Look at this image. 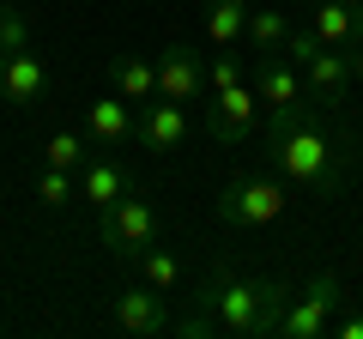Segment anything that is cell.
<instances>
[{
  "label": "cell",
  "mask_w": 363,
  "mask_h": 339,
  "mask_svg": "<svg viewBox=\"0 0 363 339\" xmlns=\"http://www.w3.org/2000/svg\"><path fill=\"white\" fill-rule=\"evenodd\" d=\"M260 145H267V164L303 194H339L351 182V170H357V140H345L315 97L267 109Z\"/></svg>",
  "instance_id": "cell-1"
},
{
  "label": "cell",
  "mask_w": 363,
  "mask_h": 339,
  "mask_svg": "<svg viewBox=\"0 0 363 339\" xmlns=\"http://www.w3.org/2000/svg\"><path fill=\"white\" fill-rule=\"evenodd\" d=\"M194 309L218 321V339H272L291 309L285 279H236V273H206Z\"/></svg>",
  "instance_id": "cell-2"
},
{
  "label": "cell",
  "mask_w": 363,
  "mask_h": 339,
  "mask_svg": "<svg viewBox=\"0 0 363 339\" xmlns=\"http://www.w3.org/2000/svg\"><path fill=\"white\" fill-rule=\"evenodd\" d=\"M285 55L297 61L303 85H309V97L321 109H345L351 104V79H357V67H351L345 49H333V43H321L309 25H297V30H291V43H285Z\"/></svg>",
  "instance_id": "cell-3"
},
{
  "label": "cell",
  "mask_w": 363,
  "mask_h": 339,
  "mask_svg": "<svg viewBox=\"0 0 363 339\" xmlns=\"http://www.w3.org/2000/svg\"><path fill=\"white\" fill-rule=\"evenodd\" d=\"M291 206V182L285 176H230V182L218 188V218L230 224V230H267V224H279Z\"/></svg>",
  "instance_id": "cell-4"
},
{
  "label": "cell",
  "mask_w": 363,
  "mask_h": 339,
  "mask_svg": "<svg viewBox=\"0 0 363 339\" xmlns=\"http://www.w3.org/2000/svg\"><path fill=\"white\" fill-rule=\"evenodd\" d=\"M97 236H104V248L116 255V261H140L145 248H157V206L133 188V194H121L109 212H97Z\"/></svg>",
  "instance_id": "cell-5"
},
{
  "label": "cell",
  "mask_w": 363,
  "mask_h": 339,
  "mask_svg": "<svg viewBox=\"0 0 363 339\" xmlns=\"http://www.w3.org/2000/svg\"><path fill=\"white\" fill-rule=\"evenodd\" d=\"M339 303H345V297H339V273L321 267V273L303 285V297H291V309H285V321H279L272 339H327V333H333Z\"/></svg>",
  "instance_id": "cell-6"
},
{
  "label": "cell",
  "mask_w": 363,
  "mask_h": 339,
  "mask_svg": "<svg viewBox=\"0 0 363 339\" xmlns=\"http://www.w3.org/2000/svg\"><path fill=\"white\" fill-rule=\"evenodd\" d=\"M260 128V97L255 85H230V91H212L206 97V140L212 145H248Z\"/></svg>",
  "instance_id": "cell-7"
},
{
  "label": "cell",
  "mask_w": 363,
  "mask_h": 339,
  "mask_svg": "<svg viewBox=\"0 0 363 339\" xmlns=\"http://www.w3.org/2000/svg\"><path fill=\"white\" fill-rule=\"evenodd\" d=\"M109 327L128 333V339H157L176 321H169V303H164L157 285H121L116 297H109Z\"/></svg>",
  "instance_id": "cell-8"
},
{
  "label": "cell",
  "mask_w": 363,
  "mask_h": 339,
  "mask_svg": "<svg viewBox=\"0 0 363 339\" xmlns=\"http://www.w3.org/2000/svg\"><path fill=\"white\" fill-rule=\"evenodd\" d=\"M157 97H169V104H200L206 97V55L194 43H164V55H157Z\"/></svg>",
  "instance_id": "cell-9"
},
{
  "label": "cell",
  "mask_w": 363,
  "mask_h": 339,
  "mask_svg": "<svg viewBox=\"0 0 363 339\" xmlns=\"http://www.w3.org/2000/svg\"><path fill=\"white\" fill-rule=\"evenodd\" d=\"M133 140L145 145L152 157L164 152H182V145L194 140V121H188V104H140V128H133Z\"/></svg>",
  "instance_id": "cell-10"
},
{
  "label": "cell",
  "mask_w": 363,
  "mask_h": 339,
  "mask_svg": "<svg viewBox=\"0 0 363 339\" xmlns=\"http://www.w3.org/2000/svg\"><path fill=\"white\" fill-rule=\"evenodd\" d=\"M248 85H255L260 109H285V104H297V97H309V85H303L297 61H291L285 49H279V55H255V67H248Z\"/></svg>",
  "instance_id": "cell-11"
},
{
  "label": "cell",
  "mask_w": 363,
  "mask_h": 339,
  "mask_svg": "<svg viewBox=\"0 0 363 339\" xmlns=\"http://www.w3.org/2000/svg\"><path fill=\"white\" fill-rule=\"evenodd\" d=\"M43 97H49V67H43L30 49L0 55V104H13V109H37Z\"/></svg>",
  "instance_id": "cell-12"
},
{
  "label": "cell",
  "mask_w": 363,
  "mask_h": 339,
  "mask_svg": "<svg viewBox=\"0 0 363 339\" xmlns=\"http://www.w3.org/2000/svg\"><path fill=\"white\" fill-rule=\"evenodd\" d=\"M140 104H128V97H97V104H85V133L97 152H116V145L133 140V128H140V116H133Z\"/></svg>",
  "instance_id": "cell-13"
},
{
  "label": "cell",
  "mask_w": 363,
  "mask_h": 339,
  "mask_svg": "<svg viewBox=\"0 0 363 339\" xmlns=\"http://www.w3.org/2000/svg\"><path fill=\"white\" fill-rule=\"evenodd\" d=\"M309 30L321 43H333V49H357L363 43V0H315L309 6Z\"/></svg>",
  "instance_id": "cell-14"
},
{
  "label": "cell",
  "mask_w": 363,
  "mask_h": 339,
  "mask_svg": "<svg viewBox=\"0 0 363 339\" xmlns=\"http://www.w3.org/2000/svg\"><path fill=\"white\" fill-rule=\"evenodd\" d=\"M133 188H140V182H133L121 164H109V157H91V164L79 170V200H91L97 212H109L121 194H133Z\"/></svg>",
  "instance_id": "cell-15"
},
{
  "label": "cell",
  "mask_w": 363,
  "mask_h": 339,
  "mask_svg": "<svg viewBox=\"0 0 363 339\" xmlns=\"http://www.w3.org/2000/svg\"><path fill=\"white\" fill-rule=\"evenodd\" d=\"M291 13L285 6H248V30H242V49L248 55H279L291 43Z\"/></svg>",
  "instance_id": "cell-16"
},
{
  "label": "cell",
  "mask_w": 363,
  "mask_h": 339,
  "mask_svg": "<svg viewBox=\"0 0 363 339\" xmlns=\"http://www.w3.org/2000/svg\"><path fill=\"white\" fill-rule=\"evenodd\" d=\"M248 6H255V0H206L200 25H206V43H212V49H242Z\"/></svg>",
  "instance_id": "cell-17"
},
{
  "label": "cell",
  "mask_w": 363,
  "mask_h": 339,
  "mask_svg": "<svg viewBox=\"0 0 363 339\" xmlns=\"http://www.w3.org/2000/svg\"><path fill=\"white\" fill-rule=\"evenodd\" d=\"M109 79H116V91L128 104H152L157 97V61H145V55H116L109 61Z\"/></svg>",
  "instance_id": "cell-18"
},
{
  "label": "cell",
  "mask_w": 363,
  "mask_h": 339,
  "mask_svg": "<svg viewBox=\"0 0 363 339\" xmlns=\"http://www.w3.org/2000/svg\"><path fill=\"white\" fill-rule=\"evenodd\" d=\"M91 152H97V145H91V133H85V128H55V133H49V145H43V157H49L55 170H73V176L91 164Z\"/></svg>",
  "instance_id": "cell-19"
},
{
  "label": "cell",
  "mask_w": 363,
  "mask_h": 339,
  "mask_svg": "<svg viewBox=\"0 0 363 339\" xmlns=\"http://www.w3.org/2000/svg\"><path fill=\"white\" fill-rule=\"evenodd\" d=\"M248 67H255V55H248V49H218V55L206 61V97H212V91H230V85H242Z\"/></svg>",
  "instance_id": "cell-20"
},
{
  "label": "cell",
  "mask_w": 363,
  "mask_h": 339,
  "mask_svg": "<svg viewBox=\"0 0 363 339\" xmlns=\"http://www.w3.org/2000/svg\"><path fill=\"white\" fill-rule=\"evenodd\" d=\"M73 200H79V176H73V170H43V176H37V206H49V212H61V206H73Z\"/></svg>",
  "instance_id": "cell-21"
},
{
  "label": "cell",
  "mask_w": 363,
  "mask_h": 339,
  "mask_svg": "<svg viewBox=\"0 0 363 339\" xmlns=\"http://www.w3.org/2000/svg\"><path fill=\"white\" fill-rule=\"evenodd\" d=\"M133 267H140V279H145V285H157L164 297H169V291L182 285V261L169 255V248H145V255H140Z\"/></svg>",
  "instance_id": "cell-22"
},
{
  "label": "cell",
  "mask_w": 363,
  "mask_h": 339,
  "mask_svg": "<svg viewBox=\"0 0 363 339\" xmlns=\"http://www.w3.org/2000/svg\"><path fill=\"white\" fill-rule=\"evenodd\" d=\"M13 49H30V25H25V13L0 6V55H13Z\"/></svg>",
  "instance_id": "cell-23"
},
{
  "label": "cell",
  "mask_w": 363,
  "mask_h": 339,
  "mask_svg": "<svg viewBox=\"0 0 363 339\" xmlns=\"http://www.w3.org/2000/svg\"><path fill=\"white\" fill-rule=\"evenodd\" d=\"M333 339H363V315H339V321H333Z\"/></svg>",
  "instance_id": "cell-24"
},
{
  "label": "cell",
  "mask_w": 363,
  "mask_h": 339,
  "mask_svg": "<svg viewBox=\"0 0 363 339\" xmlns=\"http://www.w3.org/2000/svg\"><path fill=\"white\" fill-rule=\"evenodd\" d=\"M351 67H357V85H363V43H357V49H351Z\"/></svg>",
  "instance_id": "cell-25"
},
{
  "label": "cell",
  "mask_w": 363,
  "mask_h": 339,
  "mask_svg": "<svg viewBox=\"0 0 363 339\" xmlns=\"http://www.w3.org/2000/svg\"><path fill=\"white\" fill-rule=\"evenodd\" d=\"M285 6H315V0H285Z\"/></svg>",
  "instance_id": "cell-26"
}]
</instances>
